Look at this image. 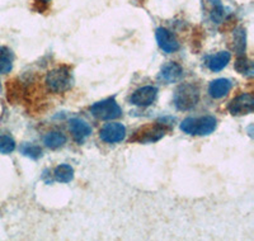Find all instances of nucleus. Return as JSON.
Returning <instances> with one entry per match:
<instances>
[{"label": "nucleus", "mask_w": 254, "mask_h": 241, "mask_svg": "<svg viewBox=\"0 0 254 241\" xmlns=\"http://www.w3.org/2000/svg\"><path fill=\"white\" fill-rule=\"evenodd\" d=\"M217 127V120L212 116L205 117L186 118L181 123V129L190 136H207L212 133Z\"/></svg>", "instance_id": "1"}, {"label": "nucleus", "mask_w": 254, "mask_h": 241, "mask_svg": "<svg viewBox=\"0 0 254 241\" xmlns=\"http://www.w3.org/2000/svg\"><path fill=\"white\" fill-rule=\"evenodd\" d=\"M201 97L199 88L193 83H186L178 86L173 97L174 106L178 111H190L197 106Z\"/></svg>", "instance_id": "2"}, {"label": "nucleus", "mask_w": 254, "mask_h": 241, "mask_svg": "<svg viewBox=\"0 0 254 241\" xmlns=\"http://www.w3.org/2000/svg\"><path fill=\"white\" fill-rule=\"evenodd\" d=\"M47 89L52 93H64L72 86V75L69 66H59L46 75Z\"/></svg>", "instance_id": "3"}, {"label": "nucleus", "mask_w": 254, "mask_h": 241, "mask_svg": "<svg viewBox=\"0 0 254 241\" xmlns=\"http://www.w3.org/2000/svg\"><path fill=\"white\" fill-rule=\"evenodd\" d=\"M168 131H169V127L163 123L146 124L137 129L130 141L131 142H139V144H153V142L162 140L167 135Z\"/></svg>", "instance_id": "4"}, {"label": "nucleus", "mask_w": 254, "mask_h": 241, "mask_svg": "<svg viewBox=\"0 0 254 241\" xmlns=\"http://www.w3.org/2000/svg\"><path fill=\"white\" fill-rule=\"evenodd\" d=\"M90 112L97 120H117L122 116V109L116 102L115 98H107L90 107Z\"/></svg>", "instance_id": "5"}, {"label": "nucleus", "mask_w": 254, "mask_h": 241, "mask_svg": "<svg viewBox=\"0 0 254 241\" xmlns=\"http://www.w3.org/2000/svg\"><path fill=\"white\" fill-rule=\"evenodd\" d=\"M231 116H246L254 111V97L251 93L235 97L228 106Z\"/></svg>", "instance_id": "6"}, {"label": "nucleus", "mask_w": 254, "mask_h": 241, "mask_svg": "<svg viewBox=\"0 0 254 241\" xmlns=\"http://www.w3.org/2000/svg\"><path fill=\"white\" fill-rule=\"evenodd\" d=\"M155 37L160 50L165 52V54H174V52H177L181 49L178 40H177L176 36L169 29L159 27L155 32Z\"/></svg>", "instance_id": "7"}, {"label": "nucleus", "mask_w": 254, "mask_h": 241, "mask_svg": "<svg viewBox=\"0 0 254 241\" xmlns=\"http://www.w3.org/2000/svg\"><path fill=\"white\" fill-rule=\"evenodd\" d=\"M156 97H158V89L155 86L147 85L135 90L130 97V102L136 107H149L155 102Z\"/></svg>", "instance_id": "8"}, {"label": "nucleus", "mask_w": 254, "mask_h": 241, "mask_svg": "<svg viewBox=\"0 0 254 241\" xmlns=\"http://www.w3.org/2000/svg\"><path fill=\"white\" fill-rule=\"evenodd\" d=\"M126 136V127L122 123H107L99 132V137L107 144H117L121 142Z\"/></svg>", "instance_id": "9"}, {"label": "nucleus", "mask_w": 254, "mask_h": 241, "mask_svg": "<svg viewBox=\"0 0 254 241\" xmlns=\"http://www.w3.org/2000/svg\"><path fill=\"white\" fill-rule=\"evenodd\" d=\"M69 128L71 132L72 138L78 144H83L92 135V127L89 126L88 122H85L81 118H72L69 122Z\"/></svg>", "instance_id": "10"}, {"label": "nucleus", "mask_w": 254, "mask_h": 241, "mask_svg": "<svg viewBox=\"0 0 254 241\" xmlns=\"http://www.w3.org/2000/svg\"><path fill=\"white\" fill-rule=\"evenodd\" d=\"M183 76V67L179 65L178 62H171L165 63L162 67L160 72H159V79L164 81L165 84H173L179 81Z\"/></svg>", "instance_id": "11"}, {"label": "nucleus", "mask_w": 254, "mask_h": 241, "mask_svg": "<svg viewBox=\"0 0 254 241\" xmlns=\"http://www.w3.org/2000/svg\"><path fill=\"white\" fill-rule=\"evenodd\" d=\"M231 88H233L231 80L225 78L216 79V80L211 81L210 85H208V94L214 99H221L229 94Z\"/></svg>", "instance_id": "12"}, {"label": "nucleus", "mask_w": 254, "mask_h": 241, "mask_svg": "<svg viewBox=\"0 0 254 241\" xmlns=\"http://www.w3.org/2000/svg\"><path fill=\"white\" fill-rule=\"evenodd\" d=\"M231 60V55L228 51H220L216 55H211L206 58V66L212 72L221 71L224 67H226Z\"/></svg>", "instance_id": "13"}, {"label": "nucleus", "mask_w": 254, "mask_h": 241, "mask_svg": "<svg viewBox=\"0 0 254 241\" xmlns=\"http://www.w3.org/2000/svg\"><path fill=\"white\" fill-rule=\"evenodd\" d=\"M14 55L6 47H0V75L8 74L13 69Z\"/></svg>", "instance_id": "14"}, {"label": "nucleus", "mask_w": 254, "mask_h": 241, "mask_svg": "<svg viewBox=\"0 0 254 241\" xmlns=\"http://www.w3.org/2000/svg\"><path fill=\"white\" fill-rule=\"evenodd\" d=\"M44 142L51 150L60 149L66 142V136L64 135L63 132H59V131H52V132H49L45 136Z\"/></svg>", "instance_id": "15"}, {"label": "nucleus", "mask_w": 254, "mask_h": 241, "mask_svg": "<svg viewBox=\"0 0 254 241\" xmlns=\"http://www.w3.org/2000/svg\"><path fill=\"white\" fill-rule=\"evenodd\" d=\"M54 177L59 183H69L74 178V169L67 164H61L54 172Z\"/></svg>", "instance_id": "16"}, {"label": "nucleus", "mask_w": 254, "mask_h": 241, "mask_svg": "<svg viewBox=\"0 0 254 241\" xmlns=\"http://www.w3.org/2000/svg\"><path fill=\"white\" fill-rule=\"evenodd\" d=\"M233 49L237 52L239 56H242L246 51L247 46V33L246 29L243 28H237L234 31V38H233Z\"/></svg>", "instance_id": "17"}, {"label": "nucleus", "mask_w": 254, "mask_h": 241, "mask_svg": "<svg viewBox=\"0 0 254 241\" xmlns=\"http://www.w3.org/2000/svg\"><path fill=\"white\" fill-rule=\"evenodd\" d=\"M235 69L239 74L244 75V76H248V78H252L254 75V67L253 62H252L249 59H247L246 56H239L235 62Z\"/></svg>", "instance_id": "18"}, {"label": "nucleus", "mask_w": 254, "mask_h": 241, "mask_svg": "<svg viewBox=\"0 0 254 241\" xmlns=\"http://www.w3.org/2000/svg\"><path fill=\"white\" fill-rule=\"evenodd\" d=\"M19 151L22 155L32 159V160H37L42 156V149L38 145L29 144V142H24V144L20 145Z\"/></svg>", "instance_id": "19"}, {"label": "nucleus", "mask_w": 254, "mask_h": 241, "mask_svg": "<svg viewBox=\"0 0 254 241\" xmlns=\"http://www.w3.org/2000/svg\"><path fill=\"white\" fill-rule=\"evenodd\" d=\"M15 149V141L10 136H0V154H10Z\"/></svg>", "instance_id": "20"}, {"label": "nucleus", "mask_w": 254, "mask_h": 241, "mask_svg": "<svg viewBox=\"0 0 254 241\" xmlns=\"http://www.w3.org/2000/svg\"><path fill=\"white\" fill-rule=\"evenodd\" d=\"M35 1L38 5V10H40V12L45 10V9L49 6V4L51 3V0H35Z\"/></svg>", "instance_id": "21"}]
</instances>
